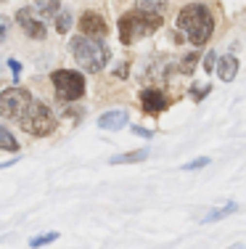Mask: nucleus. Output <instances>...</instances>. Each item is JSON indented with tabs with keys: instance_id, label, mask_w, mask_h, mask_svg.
Instances as JSON below:
<instances>
[{
	"instance_id": "18",
	"label": "nucleus",
	"mask_w": 246,
	"mask_h": 249,
	"mask_svg": "<svg viewBox=\"0 0 246 249\" xmlns=\"http://www.w3.org/2000/svg\"><path fill=\"white\" fill-rule=\"evenodd\" d=\"M209 164V157H198V159H191V162L183 164V173H191V170H201Z\"/></svg>"
},
{
	"instance_id": "2",
	"label": "nucleus",
	"mask_w": 246,
	"mask_h": 249,
	"mask_svg": "<svg viewBox=\"0 0 246 249\" xmlns=\"http://www.w3.org/2000/svg\"><path fill=\"white\" fill-rule=\"evenodd\" d=\"M162 24V16L154 14V11H146V8H135L130 14H125L119 19V37L125 45L135 43V40L146 37V35L156 32V27Z\"/></svg>"
},
{
	"instance_id": "3",
	"label": "nucleus",
	"mask_w": 246,
	"mask_h": 249,
	"mask_svg": "<svg viewBox=\"0 0 246 249\" xmlns=\"http://www.w3.org/2000/svg\"><path fill=\"white\" fill-rule=\"evenodd\" d=\"M72 53H74V58H77V64L82 69H87V72H101L111 58V51H109L106 43L85 37V35H80V37L72 40Z\"/></svg>"
},
{
	"instance_id": "16",
	"label": "nucleus",
	"mask_w": 246,
	"mask_h": 249,
	"mask_svg": "<svg viewBox=\"0 0 246 249\" xmlns=\"http://www.w3.org/2000/svg\"><path fill=\"white\" fill-rule=\"evenodd\" d=\"M56 29H58L61 35L72 29V14H69V11H61V14L56 16Z\"/></svg>"
},
{
	"instance_id": "23",
	"label": "nucleus",
	"mask_w": 246,
	"mask_h": 249,
	"mask_svg": "<svg viewBox=\"0 0 246 249\" xmlns=\"http://www.w3.org/2000/svg\"><path fill=\"white\" fill-rule=\"evenodd\" d=\"M132 133L140 135V138H151V135H154V130H146V127H140V124H138V127H132Z\"/></svg>"
},
{
	"instance_id": "5",
	"label": "nucleus",
	"mask_w": 246,
	"mask_h": 249,
	"mask_svg": "<svg viewBox=\"0 0 246 249\" xmlns=\"http://www.w3.org/2000/svg\"><path fill=\"white\" fill-rule=\"evenodd\" d=\"M53 80V88L58 93V98L64 101H77L85 96V77L80 72H72V69H58V72L50 74Z\"/></svg>"
},
{
	"instance_id": "7",
	"label": "nucleus",
	"mask_w": 246,
	"mask_h": 249,
	"mask_svg": "<svg viewBox=\"0 0 246 249\" xmlns=\"http://www.w3.org/2000/svg\"><path fill=\"white\" fill-rule=\"evenodd\" d=\"M34 11L32 8H21L19 14H16V19H19V24H21V29L29 35V37H34V40H43L45 37V24L40 19H34Z\"/></svg>"
},
{
	"instance_id": "17",
	"label": "nucleus",
	"mask_w": 246,
	"mask_h": 249,
	"mask_svg": "<svg viewBox=\"0 0 246 249\" xmlns=\"http://www.w3.org/2000/svg\"><path fill=\"white\" fill-rule=\"evenodd\" d=\"M32 8L34 11H40V14H43V16H48V14H61V5H58L56 3V0H50V3H37V5H32Z\"/></svg>"
},
{
	"instance_id": "8",
	"label": "nucleus",
	"mask_w": 246,
	"mask_h": 249,
	"mask_svg": "<svg viewBox=\"0 0 246 249\" xmlns=\"http://www.w3.org/2000/svg\"><path fill=\"white\" fill-rule=\"evenodd\" d=\"M80 27H82V35L85 37H90V35H106L109 27H106V19H103L101 14H96V11H85L80 19Z\"/></svg>"
},
{
	"instance_id": "4",
	"label": "nucleus",
	"mask_w": 246,
	"mask_h": 249,
	"mask_svg": "<svg viewBox=\"0 0 246 249\" xmlns=\"http://www.w3.org/2000/svg\"><path fill=\"white\" fill-rule=\"evenodd\" d=\"M24 130H29L32 135H48L50 130H56V117L53 111L48 109L45 104H40V101H29V106L24 109V114L16 120Z\"/></svg>"
},
{
	"instance_id": "11",
	"label": "nucleus",
	"mask_w": 246,
	"mask_h": 249,
	"mask_svg": "<svg viewBox=\"0 0 246 249\" xmlns=\"http://www.w3.org/2000/svg\"><path fill=\"white\" fill-rule=\"evenodd\" d=\"M217 74H220V80H225V82H230L233 77L238 74V58L236 56H222L220 58V64H217Z\"/></svg>"
},
{
	"instance_id": "13",
	"label": "nucleus",
	"mask_w": 246,
	"mask_h": 249,
	"mask_svg": "<svg viewBox=\"0 0 246 249\" xmlns=\"http://www.w3.org/2000/svg\"><path fill=\"white\" fill-rule=\"evenodd\" d=\"M143 159H148V151L140 149V151H127V154H116V157H111L109 162L111 164H132V162H143Z\"/></svg>"
},
{
	"instance_id": "10",
	"label": "nucleus",
	"mask_w": 246,
	"mask_h": 249,
	"mask_svg": "<svg viewBox=\"0 0 246 249\" xmlns=\"http://www.w3.org/2000/svg\"><path fill=\"white\" fill-rule=\"evenodd\" d=\"M127 111L125 109H114V111H106V114L98 117V124H101L103 130H122L127 124Z\"/></svg>"
},
{
	"instance_id": "25",
	"label": "nucleus",
	"mask_w": 246,
	"mask_h": 249,
	"mask_svg": "<svg viewBox=\"0 0 246 249\" xmlns=\"http://www.w3.org/2000/svg\"><path fill=\"white\" fill-rule=\"evenodd\" d=\"M230 249H246V244H236V247H230Z\"/></svg>"
},
{
	"instance_id": "24",
	"label": "nucleus",
	"mask_w": 246,
	"mask_h": 249,
	"mask_svg": "<svg viewBox=\"0 0 246 249\" xmlns=\"http://www.w3.org/2000/svg\"><path fill=\"white\" fill-rule=\"evenodd\" d=\"M5 32H8V21L0 19V37H5Z\"/></svg>"
},
{
	"instance_id": "6",
	"label": "nucleus",
	"mask_w": 246,
	"mask_h": 249,
	"mask_svg": "<svg viewBox=\"0 0 246 249\" xmlns=\"http://www.w3.org/2000/svg\"><path fill=\"white\" fill-rule=\"evenodd\" d=\"M29 96L27 90H21V88H5L3 93H0V106H3V117H8V120H19L21 114H24V109L29 106Z\"/></svg>"
},
{
	"instance_id": "9",
	"label": "nucleus",
	"mask_w": 246,
	"mask_h": 249,
	"mask_svg": "<svg viewBox=\"0 0 246 249\" xmlns=\"http://www.w3.org/2000/svg\"><path fill=\"white\" fill-rule=\"evenodd\" d=\"M140 101H143L146 111H164L167 109V96H164L162 90H156V88H146L143 93H140Z\"/></svg>"
},
{
	"instance_id": "15",
	"label": "nucleus",
	"mask_w": 246,
	"mask_h": 249,
	"mask_svg": "<svg viewBox=\"0 0 246 249\" xmlns=\"http://www.w3.org/2000/svg\"><path fill=\"white\" fill-rule=\"evenodd\" d=\"M58 236H61L58 231H48V233H40V236H34V239H29V247H32V249L45 247V244H50V241H56Z\"/></svg>"
},
{
	"instance_id": "14",
	"label": "nucleus",
	"mask_w": 246,
	"mask_h": 249,
	"mask_svg": "<svg viewBox=\"0 0 246 249\" xmlns=\"http://www.w3.org/2000/svg\"><path fill=\"white\" fill-rule=\"evenodd\" d=\"M0 149L3 151H19V143H16V138L11 135L8 127H0Z\"/></svg>"
},
{
	"instance_id": "20",
	"label": "nucleus",
	"mask_w": 246,
	"mask_h": 249,
	"mask_svg": "<svg viewBox=\"0 0 246 249\" xmlns=\"http://www.w3.org/2000/svg\"><path fill=\"white\" fill-rule=\"evenodd\" d=\"M8 67H11V74H14V88H16V82H19V74H21V64L16 61V58H8Z\"/></svg>"
},
{
	"instance_id": "19",
	"label": "nucleus",
	"mask_w": 246,
	"mask_h": 249,
	"mask_svg": "<svg viewBox=\"0 0 246 249\" xmlns=\"http://www.w3.org/2000/svg\"><path fill=\"white\" fill-rule=\"evenodd\" d=\"M217 64H220L217 53L209 51V53H207V58H204V69H207V72H212V69H217Z\"/></svg>"
},
{
	"instance_id": "21",
	"label": "nucleus",
	"mask_w": 246,
	"mask_h": 249,
	"mask_svg": "<svg viewBox=\"0 0 246 249\" xmlns=\"http://www.w3.org/2000/svg\"><path fill=\"white\" fill-rule=\"evenodd\" d=\"M209 90H212V88H209V85H196V90H193V98H196V101H201V98L207 96Z\"/></svg>"
},
{
	"instance_id": "12",
	"label": "nucleus",
	"mask_w": 246,
	"mask_h": 249,
	"mask_svg": "<svg viewBox=\"0 0 246 249\" xmlns=\"http://www.w3.org/2000/svg\"><path fill=\"white\" fill-rule=\"evenodd\" d=\"M238 210V204L236 201H228V204H222V207H217V210H209L207 215L201 217V223L207 225V223H217V220H222V217H228V215H233V212Z\"/></svg>"
},
{
	"instance_id": "22",
	"label": "nucleus",
	"mask_w": 246,
	"mask_h": 249,
	"mask_svg": "<svg viewBox=\"0 0 246 249\" xmlns=\"http://www.w3.org/2000/svg\"><path fill=\"white\" fill-rule=\"evenodd\" d=\"M193 64H196V53L185 56V58H183V67H180V69H183V72H191V69H193Z\"/></svg>"
},
{
	"instance_id": "1",
	"label": "nucleus",
	"mask_w": 246,
	"mask_h": 249,
	"mask_svg": "<svg viewBox=\"0 0 246 249\" xmlns=\"http://www.w3.org/2000/svg\"><path fill=\"white\" fill-rule=\"evenodd\" d=\"M178 27L185 32V37L191 40V45H204L209 40V35H212V29H214L212 11L204 3L185 5L178 16Z\"/></svg>"
}]
</instances>
